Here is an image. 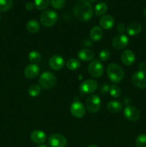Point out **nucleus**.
Here are the masks:
<instances>
[{"label": "nucleus", "mask_w": 146, "mask_h": 147, "mask_svg": "<svg viewBox=\"0 0 146 147\" xmlns=\"http://www.w3.org/2000/svg\"><path fill=\"white\" fill-rule=\"evenodd\" d=\"M73 12L76 18L80 21H88L92 17V7L87 0H80L74 5Z\"/></svg>", "instance_id": "f257e3e1"}, {"label": "nucleus", "mask_w": 146, "mask_h": 147, "mask_svg": "<svg viewBox=\"0 0 146 147\" xmlns=\"http://www.w3.org/2000/svg\"><path fill=\"white\" fill-rule=\"evenodd\" d=\"M107 74L109 79L115 83H118L124 78L125 73L121 67L115 63H111L107 66Z\"/></svg>", "instance_id": "f03ea898"}, {"label": "nucleus", "mask_w": 146, "mask_h": 147, "mask_svg": "<svg viewBox=\"0 0 146 147\" xmlns=\"http://www.w3.org/2000/svg\"><path fill=\"white\" fill-rule=\"evenodd\" d=\"M57 20V14L52 10H47L42 13L40 22L44 27H50L54 25Z\"/></svg>", "instance_id": "7ed1b4c3"}, {"label": "nucleus", "mask_w": 146, "mask_h": 147, "mask_svg": "<svg viewBox=\"0 0 146 147\" xmlns=\"http://www.w3.org/2000/svg\"><path fill=\"white\" fill-rule=\"evenodd\" d=\"M56 83V78L53 73L50 72H44L40 76V85L44 89H50L54 86Z\"/></svg>", "instance_id": "20e7f679"}, {"label": "nucleus", "mask_w": 146, "mask_h": 147, "mask_svg": "<svg viewBox=\"0 0 146 147\" xmlns=\"http://www.w3.org/2000/svg\"><path fill=\"white\" fill-rule=\"evenodd\" d=\"M85 105L89 112L95 113L99 111L101 107V100L97 95H91L86 100Z\"/></svg>", "instance_id": "39448f33"}, {"label": "nucleus", "mask_w": 146, "mask_h": 147, "mask_svg": "<svg viewBox=\"0 0 146 147\" xmlns=\"http://www.w3.org/2000/svg\"><path fill=\"white\" fill-rule=\"evenodd\" d=\"M132 83L135 87L139 88H146V70H142L135 72L131 78Z\"/></svg>", "instance_id": "423d86ee"}, {"label": "nucleus", "mask_w": 146, "mask_h": 147, "mask_svg": "<svg viewBox=\"0 0 146 147\" xmlns=\"http://www.w3.org/2000/svg\"><path fill=\"white\" fill-rule=\"evenodd\" d=\"M103 71V65L101 62L98 60H94L90 63L88 65V72L94 78H100L102 76Z\"/></svg>", "instance_id": "0eeeda50"}, {"label": "nucleus", "mask_w": 146, "mask_h": 147, "mask_svg": "<svg viewBox=\"0 0 146 147\" xmlns=\"http://www.w3.org/2000/svg\"><path fill=\"white\" fill-rule=\"evenodd\" d=\"M48 144L50 147H67V140L62 135L54 134L49 137Z\"/></svg>", "instance_id": "6e6552de"}, {"label": "nucleus", "mask_w": 146, "mask_h": 147, "mask_svg": "<svg viewBox=\"0 0 146 147\" xmlns=\"http://www.w3.org/2000/svg\"><path fill=\"white\" fill-rule=\"evenodd\" d=\"M97 86L98 83L96 80L89 79L81 83L80 86V90L83 94H90L93 93L97 88Z\"/></svg>", "instance_id": "1a4fd4ad"}, {"label": "nucleus", "mask_w": 146, "mask_h": 147, "mask_svg": "<svg viewBox=\"0 0 146 147\" xmlns=\"http://www.w3.org/2000/svg\"><path fill=\"white\" fill-rule=\"evenodd\" d=\"M129 39L125 34H120L116 35L113 40V47L116 50H123L127 46Z\"/></svg>", "instance_id": "9d476101"}, {"label": "nucleus", "mask_w": 146, "mask_h": 147, "mask_svg": "<svg viewBox=\"0 0 146 147\" xmlns=\"http://www.w3.org/2000/svg\"><path fill=\"white\" fill-rule=\"evenodd\" d=\"M125 118L130 121H136L140 119V113L138 109L134 106H127L123 111Z\"/></svg>", "instance_id": "9b49d317"}, {"label": "nucleus", "mask_w": 146, "mask_h": 147, "mask_svg": "<svg viewBox=\"0 0 146 147\" xmlns=\"http://www.w3.org/2000/svg\"><path fill=\"white\" fill-rule=\"evenodd\" d=\"M70 111L73 116L77 119H81L85 114V109L81 102L74 101L70 106Z\"/></svg>", "instance_id": "f8f14e48"}, {"label": "nucleus", "mask_w": 146, "mask_h": 147, "mask_svg": "<svg viewBox=\"0 0 146 147\" xmlns=\"http://www.w3.org/2000/svg\"><path fill=\"white\" fill-rule=\"evenodd\" d=\"M121 60L125 65L130 66L134 63L135 55L132 50H126L121 54Z\"/></svg>", "instance_id": "ddd939ff"}, {"label": "nucleus", "mask_w": 146, "mask_h": 147, "mask_svg": "<svg viewBox=\"0 0 146 147\" xmlns=\"http://www.w3.org/2000/svg\"><path fill=\"white\" fill-rule=\"evenodd\" d=\"M64 64V59L60 55H54L50 58V66L52 70H60L63 67Z\"/></svg>", "instance_id": "4468645a"}, {"label": "nucleus", "mask_w": 146, "mask_h": 147, "mask_svg": "<svg viewBox=\"0 0 146 147\" xmlns=\"http://www.w3.org/2000/svg\"><path fill=\"white\" fill-rule=\"evenodd\" d=\"M40 73L39 67L35 64H30L25 67L24 75L29 79H33L37 77Z\"/></svg>", "instance_id": "2eb2a0df"}, {"label": "nucleus", "mask_w": 146, "mask_h": 147, "mask_svg": "<svg viewBox=\"0 0 146 147\" xmlns=\"http://www.w3.org/2000/svg\"><path fill=\"white\" fill-rule=\"evenodd\" d=\"M30 138H31V140L34 143L38 144H42L45 142L46 134L42 131L35 130L31 132Z\"/></svg>", "instance_id": "dca6fc26"}, {"label": "nucleus", "mask_w": 146, "mask_h": 147, "mask_svg": "<svg viewBox=\"0 0 146 147\" xmlns=\"http://www.w3.org/2000/svg\"><path fill=\"white\" fill-rule=\"evenodd\" d=\"M115 20L110 15H104L100 18V24L102 28L104 30H110L114 26Z\"/></svg>", "instance_id": "f3484780"}, {"label": "nucleus", "mask_w": 146, "mask_h": 147, "mask_svg": "<svg viewBox=\"0 0 146 147\" xmlns=\"http://www.w3.org/2000/svg\"><path fill=\"white\" fill-rule=\"evenodd\" d=\"M77 56L82 61L87 62L90 61L94 58V54L92 50H89V49H82L78 52Z\"/></svg>", "instance_id": "a211bd4d"}, {"label": "nucleus", "mask_w": 146, "mask_h": 147, "mask_svg": "<svg viewBox=\"0 0 146 147\" xmlns=\"http://www.w3.org/2000/svg\"><path fill=\"white\" fill-rule=\"evenodd\" d=\"M142 30L141 24L137 22L130 23L127 27V32L130 36L137 35Z\"/></svg>", "instance_id": "6ab92c4d"}, {"label": "nucleus", "mask_w": 146, "mask_h": 147, "mask_svg": "<svg viewBox=\"0 0 146 147\" xmlns=\"http://www.w3.org/2000/svg\"><path fill=\"white\" fill-rule=\"evenodd\" d=\"M103 36V32L101 27L94 26L90 30V38L93 41H100Z\"/></svg>", "instance_id": "aec40b11"}, {"label": "nucleus", "mask_w": 146, "mask_h": 147, "mask_svg": "<svg viewBox=\"0 0 146 147\" xmlns=\"http://www.w3.org/2000/svg\"><path fill=\"white\" fill-rule=\"evenodd\" d=\"M107 109L110 113H117L123 109V105L117 100H111L107 104Z\"/></svg>", "instance_id": "412c9836"}, {"label": "nucleus", "mask_w": 146, "mask_h": 147, "mask_svg": "<svg viewBox=\"0 0 146 147\" xmlns=\"http://www.w3.org/2000/svg\"><path fill=\"white\" fill-rule=\"evenodd\" d=\"M26 29L31 34H35L40 30V24L34 20H29L26 24Z\"/></svg>", "instance_id": "4be33fe9"}, {"label": "nucleus", "mask_w": 146, "mask_h": 147, "mask_svg": "<svg viewBox=\"0 0 146 147\" xmlns=\"http://www.w3.org/2000/svg\"><path fill=\"white\" fill-rule=\"evenodd\" d=\"M80 62L77 59L70 58L67 60L66 65L67 67L70 70H76L80 67Z\"/></svg>", "instance_id": "5701e85b"}, {"label": "nucleus", "mask_w": 146, "mask_h": 147, "mask_svg": "<svg viewBox=\"0 0 146 147\" xmlns=\"http://www.w3.org/2000/svg\"><path fill=\"white\" fill-rule=\"evenodd\" d=\"M107 10V4L104 2H100V3H98V4L95 6V8H94V12H95L96 15L97 16H100L105 14Z\"/></svg>", "instance_id": "b1692460"}, {"label": "nucleus", "mask_w": 146, "mask_h": 147, "mask_svg": "<svg viewBox=\"0 0 146 147\" xmlns=\"http://www.w3.org/2000/svg\"><path fill=\"white\" fill-rule=\"evenodd\" d=\"M29 60L32 64L39 63L41 60V54L37 50H33L29 54Z\"/></svg>", "instance_id": "393cba45"}, {"label": "nucleus", "mask_w": 146, "mask_h": 147, "mask_svg": "<svg viewBox=\"0 0 146 147\" xmlns=\"http://www.w3.org/2000/svg\"><path fill=\"white\" fill-rule=\"evenodd\" d=\"M50 0H34V7L37 10H44L50 4Z\"/></svg>", "instance_id": "a878e982"}, {"label": "nucleus", "mask_w": 146, "mask_h": 147, "mask_svg": "<svg viewBox=\"0 0 146 147\" xmlns=\"http://www.w3.org/2000/svg\"><path fill=\"white\" fill-rule=\"evenodd\" d=\"M13 6L12 0H0V11H6Z\"/></svg>", "instance_id": "bb28decb"}, {"label": "nucleus", "mask_w": 146, "mask_h": 147, "mask_svg": "<svg viewBox=\"0 0 146 147\" xmlns=\"http://www.w3.org/2000/svg\"><path fill=\"white\" fill-rule=\"evenodd\" d=\"M41 92V88L38 85H31L28 88V93L31 97H37Z\"/></svg>", "instance_id": "cd10ccee"}, {"label": "nucleus", "mask_w": 146, "mask_h": 147, "mask_svg": "<svg viewBox=\"0 0 146 147\" xmlns=\"http://www.w3.org/2000/svg\"><path fill=\"white\" fill-rule=\"evenodd\" d=\"M110 94L113 98H119L121 96V89L116 85H113L110 88Z\"/></svg>", "instance_id": "c85d7f7f"}, {"label": "nucleus", "mask_w": 146, "mask_h": 147, "mask_svg": "<svg viewBox=\"0 0 146 147\" xmlns=\"http://www.w3.org/2000/svg\"><path fill=\"white\" fill-rule=\"evenodd\" d=\"M135 145L137 147H146V135H139L135 140Z\"/></svg>", "instance_id": "c756f323"}, {"label": "nucleus", "mask_w": 146, "mask_h": 147, "mask_svg": "<svg viewBox=\"0 0 146 147\" xmlns=\"http://www.w3.org/2000/svg\"><path fill=\"white\" fill-rule=\"evenodd\" d=\"M51 4L54 9H60L64 7L65 0H51Z\"/></svg>", "instance_id": "7c9ffc66"}, {"label": "nucleus", "mask_w": 146, "mask_h": 147, "mask_svg": "<svg viewBox=\"0 0 146 147\" xmlns=\"http://www.w3.org/2000/svg\"><path fill=\"white\" fill-rule=\"evenodd\" d=\"M110 51L107 50H102L100 51V54H99V58L102 61H106L110 58Z\"/></svg>", "instance_id": "2f4dec72"}, {"label": "nucleus", "mask_w": 146, "mask_h": 147, "mask_svg": "<svg viewBox=\"0 0 146 147\" xmlns=\"http://www.w3.org/2000/svg\"><path fill=\"white\" fill-rule=\"evenodd\" d=\"M109 91H110V86H109V85L107 83H104V84L102 85L100 89V94L102 95V96H104Z\"/></svg>", "instance_id": "473e14b6"}, {"label": "nucleus", "mask_w": 146, "mask_h": 147, "mask_svg": "<svg viewBox=\"0 0 146 147\" xmlns=\"http://www.w3.org/2000/svg\"><path fill=\"white\" fill-rule=\"evenodd\" d=\"M125 29V24L123 23H120V24H117V30L119 32L122 33L124 32Z\"/></svg>", "instance_id": "72a5a7b5"}, {"label": "nucleus", "mask_w": 146, "mask_h": 147, "mask_svg": "<svg viewBox=\"0 0 146 147\" xmlns=\"http://www.w3.org/2000/svg\"><path fill=\"white\" fill-rule=\"evenodd\" d=\"M34 4L31 2H27L25 5V9L27 10V11H31V10L34 9Z\"/></svg>", "instance_id": "f704fd0d"}, {"label": "nucleus", "mask_w": 146, "mask_h": 147, "mask_svg": "<svg viewBox=\"0 0 146 147\" xmlns=\"http://www.w3.org/2000/svg\"><path fill=\"white\" fill-rule=\"evenodd\" d=\"M84 44H85V46H87V47H90V46H92V42H87V40H86L85 42H84Z\"/></svg>", "instance_id": "c9c22d12"}, {"label": "nucleus", "mask_w": 146, "mask_h": 147, "mask_svg": "<svg viewBox=\"0 0 146 147\" xmlns=\"http://www.w3.org/2000/svg\"><path fill=\"white\" fill-rule=\"evenodd\" d=\"M38 147H48V146H47L46 144H40Z\"/></svg>", "instance_id": "e433bc0d"}, {"label": "nucleus", "mask_w": 146, "mask_h": 147, "mask_svg": "<svg viewBox=\"0 0 146 147\" xmlns=\"http://www.w3.org/2000/svg\"><path fill=\"white\" fill-rule=\"evenodd\" d=\"M88 147H98V146L95 144H91V145H90V146H88Z\"/></svg>", "instance_id": "4c0bfd02"}, {"label": "nucleus", "mask_w": 146, "mask_h": 147, "mask_svg": "<svg viewBox=\"0 0 146 147\" xmlns=\"http://www.w3.org/2000/svg\"><path fill=\"white\" fill-rule=\"evenodd\" d=\"M144 15L146 17V7L145 8V9H144Z\"/></svg>", "instance_id": "58836bf2"}, {"label": "nucleus", "mask_w": 146, "mask_h": 147, "mask_svg": "<svg viewBox=\"0 0 146 147\" xmlns=\"http://www.w3.org/2000/svg\"><path fill=\"white\" fill-rule=\"evenodd\" d=\"M90 1H92V2H94V1H96V0H90Z\"/></svg>", "instance_id": "ea45409f"}, {"label": "nucleus", "mask_w": 146, "mask_h": 147, "mask_svg": "<svg viewBox=\"0 0 146 147\" xmlns=\"http://www.w3.org/2000/svg\"><path fill=\"white\" fill-rule=\"evenodd\" d=\"M0 20H1V16H0Z\"/></svg>", "instance_id": "a19ab883"}]
</instances>
